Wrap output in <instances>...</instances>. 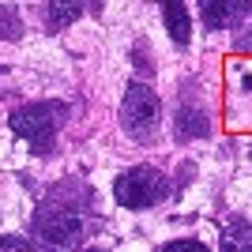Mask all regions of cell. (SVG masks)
Instances as JSON below:
<instances>
[{
    "instance_id": "obj_1",
    "label": "cell",
    "mask_w": 252,
    "mask_h": 252,
    "mask_svg": "<svg viewBox=\"0 0 252 252\" xmlns=\"http://www.w3.org/2000/svg\"><path fill=\"white\" fill-rule=\"evenodd\" d=\"M68 121V105L64 102H34V105H23L11 113V132L19 139H27L34 151H45L53 143V136L64 128Z\"/></svg>"
},
{
    "instance_id": "obj_2",
    "label": "cell",
    "mask_w": 252,
    "mask_h": 252,
    "mask_svg": "<svg viewBox=\"0 0 252 252\" xmlns=\"http://www.w3.org/2000/svg\"><path fill=\"white\" fill-rule=\"evenodd\" d=\"M113 196L128 211H147L166 196V173L158 166H136L113 181Z\"/></svg>"
},
{
    "instance_id": "obj_3",
    "label": "cell",
    "mask_w": 252,
    "mask_h": 252,
    "mask_svg": "<svg viewBox=\"0 0 252 252\" xmlns=\"http://www.w3.org/2000/svg\"><path fill=\"white\" fill-rule=\"evenodd\" d=\"M34 233L42 237V245L57 252H72L75 245L83 241V222L72 207H61V203H42L34 211Z\"/></svg>"
},
{
    "instance_id": "obj_4",
    "label": "cell",
    "mask_w": 252,
    "mask_h": 252,
    "mask_svg": "<svg viewBox=\"0 0 252 252\" xmlns=\"http://www.w3.org/2000/svg\"><path fill=\"white\" fill-rule=\"evenodd\" d=\"M158 121H162V98H158L147 83H132L125 91V102H121V125H125L132 136L147 139L158 128Z\"/></svg>"
},
{
    "instance_id": "obj_5",
    "label": "cell",
    "mask_w": 252,
    "mask_h": 252,
    "mask_svg": "<svg viewBox=\"0 0 252 252\" xmlns=\"http://www.w3.org/2000/svg\"><path fill=\"white\" fill-rule=\"evenodd\" d=\"M200 11H203V23H207L211 31H219V27L237 23V15H245V11H252V8L241 4V0H230V4H222V0H203Z\"/></svg>"
},
{
    "instance_id": "obj_6",
    "label": "cell",
    "mask_w": 252,
    "mask_h": 252,
    "mask_svg": "<svg viewBox=\"0 0 252 252\" xmlns=\"http://www.w3.org/2000/svg\"><path fill=\"white\" fill-rule=\"evenodd\" d=\"M162 23H166L173 45H189V34H192V15L185 4H162Z\"/></svg>"
},
{
    "instance_id": "obj_7",
    "label": "cell",
    "mask_w": 252,
    "mask_h": 252,
    "mask_svg": "<svg viewBox=\"0 0 252 252\" xmlns=\"http://www.w3.org/2000/svg\"><path fill=\"white\" fill-rule=\"evenodd\" d=\"M222 252H252V222L233 219L222 230Z\"/></svg>"
},
{
    "instance_id": "obj_8",
    "label": "cell",
    "mask_w": 252,
    "mask_h": 252,
    "mask_svg": "<svg viewBox=\"0 0 252 252\" xmlns=\"http://www.w3.org/2000/svg\"><path fill=\"white\" fill-rule=\"evenodd\" d=\"M177 136L181 139H200V136H207V117L196 113L192 105H185V109L177 113Z\"/></svg>"
},
{
    "instance_id": "obj_9",
    "label": "cell",
    "mask_w": 252,
    "mask_h": 252,
    "mask_svg": "<svg viewBox=\"0 0 252 252\" xmlns=\"http://www.w3.org/2000/svg\"><path fill=\"white\" fill-rule=\"evenodd\" d=\"M45 15H49V27H68L83 15V4H49Z\"/></svg>"
},
{
    "instance_id": "obj_10",
    "label": "cell",
    "mask_w": 252,
    "mask_h": 252,
    "mask_svg": "<svg viewBox=\"0 0 252 252\" xmlns=\"http://www.w3.org/2000/svg\"><path fill=\"white\" fill-rule=\"evenodd\" d=\"M162 252H207V245H200V241H192V237H177V241H169V245H162Z\"/></svg>"
},
{
    "instance_id": "obj_11",
    "label": "cell",
    "mask_w": 252,
    "mask_h": 252,
    "mask_svg": "<svg viewBox=\"0 0 252 252\" xmlns=\"http://www.w3.org/2000/svg\"><path fill=\"white\" fill-rule=\"evenodd\" d=\"M0 252H34V249L23 241V237H15V233H4V241H0Z\"/></svg>"
},
{
    "instance_id": "obj_12",
    "label": "cell",
    "mask_w": 252,
    "mask_h": 252,
    "mask_svg": "<svg viewBox=\"0 0 252 252\" xmlns=\"http://www.w3.org/2000/svg\"><path fill=\"white\" fill-rule=\"evenodd\" d=\"M19 34H23V27H19V19H15V11L4 8V38L11 42V38H19Z\"/></svg>"
},
{
    "instance_id": "obj_13",
    "label": "cell",
    "mask_w": 252,
    "mask_h": 252,
    "mask_svg": "<svg viewBox=\"0 0 252 252\" xmlns=\"http://www.w3.org/2000/svg\"><path fill=\"white\" fill-rule=\"evenodd\" d=\"M87 252H105V249H87Z\"/></svg>"
}]
</instances>
